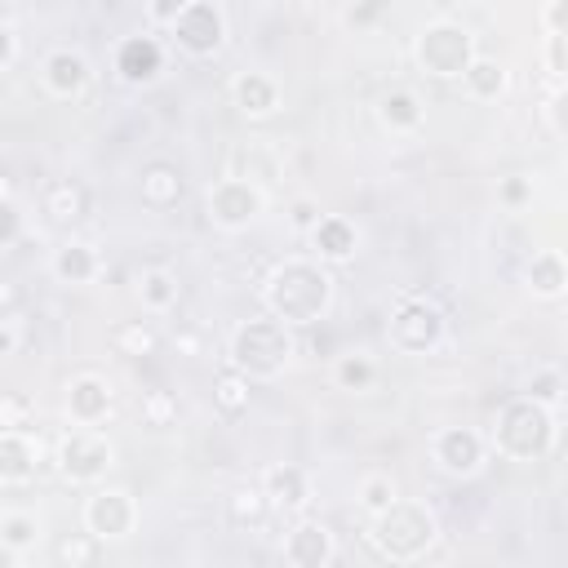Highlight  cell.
I'll return each instance as SVG.
<instances>
[{"label":"cell","instance_id":"37","mask_svg":"<svg viewBox=\"0 0 568 568\" xmlns=\"http://www.w3.org/2000/svg\"><path fill=\"white\" fill-rule=\"evenodd\" d=\"M528 200H532V182H528V178L515 173V178H501V182H497V204H506V209H524Z\"/></svg>","mask_w":568,"mask_h":568},{"label":"cell","instance_id":"3","mask_svg":"<svg viewBox=\"0 0 568 568\" xmlns=\"http://www.w3.org/2000/svg\"><path fill=\"white\" fill-rule=\"evenodd\" d=\"M293 333L271 320V315H257V320H244L235 324L231 342H226V368L240 373L244 382H271L288 368L293 359Z\"/></svg>","mask_w":568,"mask_h":568},{"label":"cell","instance_id":"32","mask_svg":"<svg viewBox=\"0 0 568 568\" xmlns=\"http://www.w3.org/2000/svg\"><path fill=\"white\" fill-rule=\"evenodd\" d=\"M248 399H253V382H244L240 373H217V382H213V408L222 413V417H240V413H248Z\"/></svg>","mask_w":568,"mask_h":568},{"label":"cell","instance_id":"1","mask_svg":"<svg viewBox=\"0 0 568 568\" xmlns=\"http://www.w3.org/2000/svg\"><path fill=\"white\" fill-rule=\"evenodd\" d=\"M262 306L284 328H302L328 315L333 306V275L311 257H284L262 275Z\"/></svg>","mask_w":568,"mask_h":568},{"label":"cell","instance_id":"24","mask_svg":"<svg viewBox=\"0 0 568 568\" xmlns=\"http://www.w3.org/2000/svg\"><path fill=\"white\" fill-rule=\"evenodd\" d=\"M524 280H528V288H532V297H546V302L564 297V288H568L564 253H559V248H541V253H532V262H528Z\"/></svg>","mask_w":568,"mask_h":568},{"label":"cell","instance_id":"44","mask_svg":"<svg viewBox=\"0 0 568 568\" xmlns=\"http://www.w3.org/2000/svg\"><path fill=\"white\" fill-rule=\"evenodd\" d=\"M178 9H182V0H155V4H146V22H155V27L169 31V22L178 18Z\"/></svg>","mask_w":568,"mask_h":568},{"label":"cell","instance_id":"49","mask_svg":"<svg viewBox=\"0 0 568 568\" xmlns=\"http://www.w3.org/2000/svg\"><path fill=\"white\" fill-rule=\"evenodd\" d=\"M0 18H4V13H0Z\"/></svg>","mask_w":568,"mask_h":568},{"label":"cell","instance_id":"23","mask_svg":"<svg viewBox=\"0 0 568 568\" xmlns=\"http://www.w3.org/2000/svg\"><path fill=\"white\" fill-rule=\"evenodd\" d=\"M40 209H44V217H49V222L71 226V222H80V217L89 213V191H84L80 182H71V178H58V182H49V186H44Z\"/></svg>","mask_w":568,"mask_h":568},{"label":"cell","instance_id":"21","mask_svg":"<svg viewBox=\"0 0 568 568\" xmlns=\"http://www.w3.org/2000/svg\"><path fill=\"white\" fill-rule=\"evenodd\" d=\"M422 120H426V106H422V98H417L413 89L395 84V89H386V93L377 98V124H382L386 133H417Z\"/></svg>","mask_w":568,"mask_h":568},{"label":"cell","instance_id":"42","mask_svg":"<svg viewBox=\"0 0 568 568\" xmlns=\"http://www.w3.org/2000/svg\"><path fill=\"white\" fill-rule=\"evenodd\" d=\"M541 22H546V36H564V27H568V0H550L541 9Z\"/></svg>","mask_w":568,"mask_h":568},{"label":"cell","instance_id":"33","mask_svg":"<svg viewBox=\"0 0 568 568\" xmlns=\"http://www.w3.org/2000/svg\"><path fill=\"white\" fill-rule=\"evenodd\" d=\"M138 413H142V426H151V430H164V426H173L178 422V395L173 390H142V399H138Z\"/></svg>","mask_w":568,"mask_h":568},{"label":"cell","instance_id":"2","mask_svg":"<svg viewBox=\"0 0 568 568\" xmlns=\"http://www.w3.org/2000/svg\"><path fill=\"white\" fill-rule=\"evenodd\" d=\"M439 537V519L426 501L413 497H395L382 515L368 519V546L386 559V564H417Z\"/></svg>","mask_w":568,"mask_h":568},{"label":"cell","instance_id":"40","mask_svg":"<svg viewBox=\"0 0 568 568\" xmlns=\"http://www.w3.org/2000/svg\"><path fill=\"white\" fill-rule=\"evenodd\" d=\"M18 235H22V213H18V204H0V248L18 244Z\"/></svg>","mask_w":568,"mask_h":568},{"label":"cell","instance_id":"10","mask_svg":"<svg viewBox=\"0 0 568 568\" xmlns=\"http://www.w3.org/2000/svg\"><path fill=\"white\" fill-rule=\"evenodd\" d=\"M138 524V501L124 488H93L84 497V532L98 541H124Z\"/></svg>","mask_w":568,"mask_h":568},{"label":"cell","instance_id":"38","mask_svg":"<svg viewBox=\"0 0 568 568\" xmlns=\"http://www.w3.org/2000/svg\"><path fill=\"white\" fill-rule=\"evenodd\" d=\"M320 217H324V213H320V204H315L311 195H297V200L288 204V226H293V231H302V235H311Z\"/></svg>","mask_w":568,"mask_h":568},{"label":"cell","instance_id":"22","mask_svg":"<svg viewBox=\"0 0 568 568\" xmlns=\"http://www.w3.org/2000/svg\"><path fill=\"white\" fill-rule=\"evenodd\" d=\"M98 271H102V257H98V248L89 240H62L53 248V275L62 284H93Z\"/></svg>","mask_w":568,"mask_h":568},{"label":"cell","instance_id":"13","mask_svg":"<svg viewBox=\"0 0 568 568\" xmlns=\"http://www.w3.org/2000/svg\"><path fill=\"white\" fill-rule=\"evenodd\" d=\"M111 67H115V75H120L124 84H151V80H160V71H164V44H160L151 31L124 36V40L115 44Z\"/></svg>","mask_w":568,"mask_h":568},{"label":"cell","instance_id":"8","mask_svg":"<svg viewBox=\"0 0 568 568\" xmlns=\"http://www.w3.org/2000/svg\"><path fill=\"white\" fill-rule=\"evenodd\" d=\"M169 40L186 58H213L226 44V9L217 0H182L178 18L169 22Z\"/></svg>","mask_w":568,"mask_h":568},{"label":"cell","instance_id":"12","mask_svg":"<svg viewBox=\"0 0 568 568\" xmlns=\"http://www.w3.org/2000/svg\"><path fill=\"white\" fill-rule=\"evenodd\" d=\"M333 555H337V546H333V532H328L324 519L297 515L284 528V564L288 568H328Z\"/></svg>","mask_w":568,"mask_h":568},{"label":"cell","instance_id":"39","mask_svg":"<svg viewBox=\"0 0 568 568\" xmlns=\"http://www.w3.org/2000/svg\"><path fill=\"white\" fill-rule=\"evenodd\" d=\"M546 71H550L555 84L568 75V31L564 36H546Z\"/></svg>","mask_w":568,"mask_h":568},{"label":"cell","instance_id":"35","mask_svg":"<svg viewBox=\"0 0 568 568\" xmlns=\"http://www.w3.org/2000/svg\"><path fill=\"white\" fill-rule=\"evenodd\" d=\"M36 537H40V524H36V515H27V510H9V515H0V541L9 546V550H31L36 546Z\"/></svg>","mask_w":568,"mask_h":568},{"label":"cell","instance_id":"19","mask_svg":"<svg viewBox=\"0 0 568 568\" xmlns=\"http://www.w3.org/2000/svg\"><path fill=\"white\" fill-rule=\"evenodd\" d=\"M40 470L36 435H0V488H22Z\"/></svg>","mask_w":568,"mask_h":568},{"label":"cell","instance_id":"17","mask_svg":"<svg viewBox=\"0 0 568 568\" xmlns=\"http://www.w3.org/2000/svg\"><path fill=\"white\" fill-rule=\"evenodd\" d=\"M138 195H142V204L155 209V213L178 209V200L186 195V178H182L178 164L151 160V164H142V173H138Z\"/></svg>","mask_w":568,"mask_h":568},{"label":"cell","instance_id":"15","mask_svg":"<svg viewBox=\"0 0 568 568\" xmlns=\"http://www.w3.org/2000/svg\"><path fill=\"white\" fill-rule=\"evenodd\" d=\"M262 493H266V501H271V515L297 519V515L311 506V479H306V470L293 466V462L271 466V470L262 475Z\"/></svg>","mask_w":568,"mask_h":568},{"label":"cell","instance_id":"36","mask_svg":"<svg viewBox=\"0 0 568 568\" xmlns=\"http://www.w3.org/2000/svg\"><path fill=\"white\" fill-rule=\"evenodd\" d=\"M532 404H541V408H559V395H564V377L555 373V368H546V373H537L532 382H528V390H524Z\"/></svg>","mask_w":568,"mask_h":568},{"label":"cell","instance_id":"30","mask_svg":"<svg viewBox=\"0 0 568 568\" xmlns=\"http://www.w3.org/2000/svg\"><path fill=\"white\" fill-rule=\"evenodd\" d=\"M377 382V364H373V355H364V351H346V355H337L333 359V386L337 390H368Z\"/></svg>","mask_w":568,"mask_h":568},{"label":"cell","instance_id":"7","mask_svg":"<svg viewBox=\"0 0 568 568\" xmlns=\"http://www.w3.org/2000/svg\"><path fill=\"white\" fill-rule=\"evenodd\" d=\"M111 462H115V448H111V439H106L102 430H93V426L67 430V435L58 439V448H53V466H58V475H62L67 484H98V479L111 470Z\"/></svg>","mask_w":568,"mask_h":568},{"label":"cell","instance_id":"34","mask_svg":"<svg viewBox=\"0 0 568 568\" xmlns=\"http://www.w3.org/2000/svg\"><path fill=\"white\" fill-rule=\"evenodd\" d=\"M395 497H399V484H395L390 475H382V470L364 475V479H359V493H355V501L364 506V515H368V519H373V515H382Z\"/></svg>","mask_w":568,"mask_h":568},{"label":"cell","instance_id":"43","mask_svg":"<svg viewBox=\"0 0 568 568\" xmlns=\"http://www.w3.org/2000/svg\"><path fill=\"white\" fill-rule=\"evenodd\" d=\"M18 306H22V288H18V280L0 275V320H9Z\"/></svg>","mask_w":568,"mask_h":568},{"label":"cell","instance_id":"48","mask_svg":"<svg viewBox=\"0 0 568 568\" xmlns=\"http://www.w3.org/2000/svg\"><path fill=\"white\" fill-rule=\"evenodd\" d=\"M0 204H13V178L0 169Z\"/></svg>","mask_w":568,"mask_h":568},{"label":"cell","instance_id":"18","mask_svg":"<svg viewBox=\"0 0 568 568\" xmlns=\"http://www.w3.org/2000/svg\"><path fill=\"white\" fill-rule=\"evenodd\" d=\"M306 240H311V248L320 253V266H324V262H351L355 248H359V231H355V222H346L342 213H324Z\"/></svg>","mask_w":568,"mask_h":568},{"label":"cell","instance_id":"29","mask_svg":"<svg viewBox=\"0 0 568 568\" xmlns=\"http://www.w3.org/2000/svg\"><path fill=\"white\" fill-rule=\"evenodd\" d=\"M111 346H115V355H124V359H146V355H155L160 333H155L146 320H120V324L111 328Z\"/></svg>","mask_w":568,"mask_h":568},{"label":"cell","instance_id":"46","mask_svg":"<svg viewBox=\"0 0 568 568\" xmlns=\"http://www.w3.org/2000/svg\"><path fill=\"white\" fill-rule=\"evenodd\" d=\"M382 18V4H351L346 9V22L351 27H364V22H377Z\"/></svg>","mask_w":568,"mask_h":568},{"label":"cell","instance_id":"27","mask_svg":"<svg viewBox=\"0 0 568 568\" xmlns=\"http://www.w3.org/2000/svg\"><path fill=\"white\" fill-rule=\"evenodd\" d=\"M462 84H466V93H470L475 102H493V98H501V93H506V67H501L497 58L475 53V62L466 67Z\"/></svg>","mask_w":568,"mask_h":568},{"label":"cell","instance_id":"9","mask_svg":"<svg viewBox=\"0 0 568 568\" xmlns=\"http://www.w3.org/2000/svg\"><path fill=\"white\" fill-rule=\"evenodd\" d=\"M266 209V191L253 182V178H217L204 195V213L213 226L222 231H244L248 222H257Z\"/></svg>","mask_w":568,"mask_h":568},{"label":"cell","instance_id":"16","mask_svg":"<svg viewBox=\"0 0 568 568\" xmlns=\"http://www.w3.org/2000/svg\"><path fill=\"white\" fill-rule=\"evenodd\" d=\"M40 80H44V89H49L53 98H75V93H84V84H89V58H84L80 49H71V44H58V49L44 53Z\"/></svg>","mask_w":568,"mask_h":568},{"label":"cell","instance_id":"20","mask_svg":"<svg viewBox=\"0 0 568 568\" xmlns=\"http://www.w3.org/2000/svg\"><path fill=\"white\" fill-rule=\"evenodd\" d=\"M231 102H235L240 115L262 120V115H271V111L280 106V84H275L266 71H240V75L231 80Z\"/></svg>","mask_w":568,"mask_h":568},{"label":"cell","instance_id":"4","mask_svg":"<svg viewBox=\"0 0 568 568\" xmlns=\"http://www.w3.org/2000/svg\"><path fill=\"white\" fill-rule=\"evenodd\" d=\"M488 444L506 462H537V457H546L555 448V413L532 404L528 395H510L493 417Z\"/></svg>","mask_w":568,"mask_h":568},{"label":"cell","instance_id":"25","mask_svg":"<svg viewBox=\"0 0 568 568\" xmlns=\"http://www.w3.org/2000/svg\"><path fill=\"white\" fill-rule=\"evenodd\" d=\"M138 297H142V306H146V311L164 315V311H173V306H178L182 284H178V275H173V271H164V266H146V271L138 275Z\"/></svg>","mask_w":568,"mask_h":568},{"label":"cell","instance_id":"45","mask_svg":"<svg viewBox=\"0 0 568 568\" xmlns=\"http://www.w3.org/2000/svg\"><path fill=\"white\" fill-rule=\"evenodd\" d=\"M13 58H18V36H13V27L0 18V71H4Z\"/></svg>","mask_w":568,"mask_h":568},{"label":"cell","instance_id":"28","mask_svg":"<svg viewBox=\"0 0 568 568\" xmlns=\"http://www.w3.org/2000/svg\"><path fill=\"white\" fill-rule=\"evenodd\" d=\"M102 559V541L93 532H62L53 541V568H98Z\"/></svg>","mask_w":568,"mask_h":568},{"label":"cell","instance_id":"47","mask_svg":"<svg viewBox=\"0 0 568 568\" xmlns=\"http://www.w3.org/2000/svg\"><path fill=\"white\" fill-rule=\"evenodd\" d=\"M0 568H22V555H18V550H9L4 541H0Z\"/></svg>","mask_w":568,"mask_h":568},{"label":"cell","instance_id":"14","mask_svg":"<svg viewBox=\"0 0 568 568\" xmlns=\"http://www.w3.org/2000/svg\"><path fill=\"white\" fill-rule=\"evenodd\" d=\"M111 404H115V390H111V382H106L102 373H75V377L67 382V413H71L75 426H98V422H106Z\"/></svg>","mask_w":568,"mask_h":568},{"label":"cell","instance_id":"11","mask_svg":"<svg viewBox=\"0 0 568 568\" xmlns=\"http://www.w3.org/2000/svg\"><path fill=\"white\" fill-rule=\"evenodd\" d=\"M430 457H435V466H439L444 475L466 479V475H475V470L488 462V439H484L479 430H470V426H444V430L430 439Z\"/></svg>","mask_w":568,"mask_h":568},{"label":"cell","instance_id":"26","mask_svg":"<svg viewBox=\"0 0 568 568\" xmlns=\"http://www.w3.org/2000/svg\"><path fill=\"white\" fill-rule=\"evenodd\" d=\"M226 515H231L235 528H262V524L271 519V501H266L262 484H240V488H231Z\"/></svg>","mask_w":568,"mask_h":568},{"label":"cell","instance_id":"6","mask_svg":"<svg viewBox=\"0 0 568 568\" xmlns=\"http://www.w3.org/2000/svg\"><path fill=\"white\" fill-rule=\"evenodd\" d=\"M448 333V315L426 293H404L386 320V337L399 355H430Z\"/></svg>","mask_w":568,"mask_h":568},{"label":"cell","instance_id":"5","mask_svg":"<svg viewBox=\"0 0 568 568\" xmlns=\"http://www.w3.org/2000/svg\"><path fill=\"white\" fill-rule=\"evenodd\" d=\"M475 36L470 27L453 22V18H435L413 36V62L422 75L430 80H462L466 67L475 62Z\"/></svg>","mask_w":568,"mask_h":568},{"label":"cell","instance_id":"41","mask_svg":"<svg viewBox=\"0 0 568 568\" xmlns=\"http://www.w3.org/2000/svg\"><path fill=\"white\" fill-rule=\"evenodd\" d=\"M18 351H22V324L9 315V320H0V359H9Z\"/></svg>","mask_w":568,"mask_h":568},{"label":"cell","instance_id":"31","mask_svg":"<svg viewBox=\"0 0 568 568\" xmlns=\"http://www.w3.org/2000/svg\"><path fill=\"white\" fill-rule=\"evenodd\" d=\"M36 399L27 390H0V435H31Z\"/></svg>","mask_w":568,"mask_h":568}]
</instances>
